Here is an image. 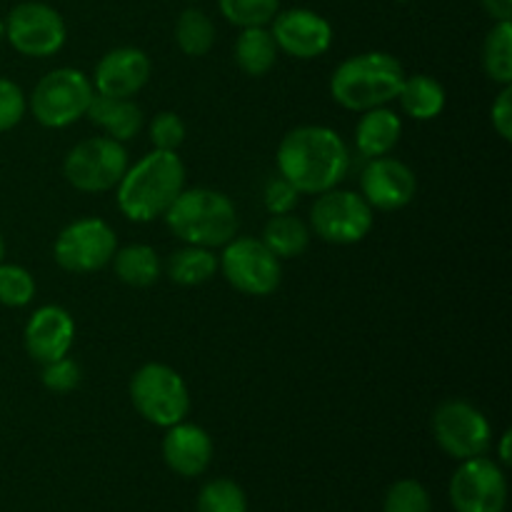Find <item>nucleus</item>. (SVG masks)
Instances as JSON below:
<instances>
[{
    "label": "nucleus",
    "mask_w": 512,
    "mask_h": 512,
    "mask_svg": "<svg viewBox=\"0 0 512 512\" xmlns=\"http://www.w3.org/2000/svg\"><path fill=\"white\" fill-rule=\"evenodd\" d=\"M153 63L148 53L133 45L108 50L93 70V90L110 98H133L148 85Z\"/></svg>",
    "instance_id": "obj_16"
},
{
    "label": "nucleus",
    "mask_w": 512,
    "mask_h": 512,
    "mask_svg": "<svg viewBox=\"0 0 512 512\" xmlns=\"http://www.w3.org/2000/svg\"><path fill=\"white\" fill-rule=\"evenodd\" d=\"M198 512H248V495L235 480L215 478L200 488Z\"/></svg>",
    "instance_id": "obj_28"
},
{
    "label": "nucleus",
    "mask_w": 512,
    "mask_h": 512,
    "mask_svg": "<svg viewBox=\"0 0 512 512\" xmlns=\"http://www.w3.org/2000/svg\"><path fill=\"white\" fill-rule=\"evenodd\" d=\"M130 158L125 143L95 135L80 140L63 160V175L80 193H110L128 170Z\"/></svg>",
    "instance_id": "obj_7"
},
{
    "label": "nucleus",
    "mask_w": 512,
    "mask_h": 512,
    "mask_svg": "<svg viewBox=\"0 0 512 512\" xmlns=\"http://www.w3.org/2000/svg\"><path fill=\"white\" fill-rule=\"evenodd\" d=\"M5 258V240H3V233H0V263H3Z\"/></svg>",
    "instance_id": "obj_39"
},
{
    "label": "nucleus",
    "mask_w": 512,
    "mask_h": 512,
    "mask_svg": "<svg viewBox=\"0 0 512 512\" xmlns=\"http://www.w3.org/2000/svg\"><path fill=\"white\" fill-rule=\"evenodd\" d=\"M275 45L285 55L298 60H315L325 55L333 45V25L328 18L310 8L278 10L270 20Z\"/></svg>",
    "instance_id": "obj_14"
},
{
    "label": "nucleus",
    "mask_w": 512,
    "mask_h": 512,
    "mask_svg": "<svg viewBox=\"0 0 512 512\" xmlns=\"http://www.w3.org/2000/svg\"><path fill=\"white\" fill-rule=\"evenodd\" d=\"M153 150H178L185 140V123L173 110H163L148 125Z\"/></svg>",
    "instance_id": "obj_32"
},
{
    "label": "nucleus",
    "mask_w": 512,
    "mask_h": 512,
    "mask_svg": "<svg viewBox=\"0 0 512 512\" xmlns=\"http://www.w3.org/2000/svg\"><path fill=\"white\" fill-rule=\"evenodd\" d=\"M118 250V235L103 218H78L65 225L53 243L58 268L73 275H90L110 265Z\"/></svg>",
    "instance_id": "obj_11"
},
{
    "label": "nucleus",
    "mask_w": 512,
    "mask_h": 512,
    "mask_svg": "<svg viewBox=\"0 0 512 512\" xmlns=\"http://www.w3.org/2000/svg\"><path fill=\"white\" fill-rule=\"evenodd\" d=\"M185 188V163L178 150H150L128 165L115 185L118 210L133 223H153L163 218Z\"/></svg>",
    "instance_id": "obj_2"
},
{
    "label": "nucleus",
    "mask_w": 512,
    "mask_h": 512,
    "mask_svg": "<svg viewBox=\"0 0 512 512\" xmlns=\"http://www.w3.org/2000/svg\"><path fill=\"white\" fill-rule=\"evenodd\" d=\"M40 380H43L45 390L63 395L78 388L80 380H83V373H80V365L70 355H65V358L53 360V363H45Z\"/></svg>",
    "instance_id": "obj_34"
},
{
    "label": "nucleus",
    "mask_w": 512,
    "mask_h": 512,
    "mask_svg": "<svg viewBox=\"0 0 512 512\" xmlns=\"http://www.w3.org/2000/svg\"><path fill=\"white\" fill-rule=\"evenodd\" d=\"M85 118L103 130V135L118 140V143H128L135 135L143 130L145 115L140 105L133 98H110V95H93Z\"/></svg>",
    "instance_id": "obj_19"
},
{
    "label": "nucleus",
    "mask_w": 512,
    "mask_h": 512,
    "mask_svg": "<svg viewBox=\"0 0 512 512\" xmlns=\"http://www.w3.org/2000/svg\"><path fill=\"white\" fill-rule=\"evenodd\" d=\"M430 428L438 448L455 460L480 458L493 445V425L488 415L468 400H443L435 408Z\"/></svg>",
    "instance_id": "obj_9"
},
{
    "label": "nucleus",
    "mask_w": 512,
    "mask_h": 512,
    "mask_svg": "<svg viewBox=\"0 0 512 512\" xmlns=\"http://www.w3.org/2000/svg\"><path fill=\"white\" fill-rule=\"evenodd\" d=\"M175 43L190 58H203L215 45V23L200 8H185L175 23Z\"/></svg>",
    "instance_id": "obj_27"
},
{
    "label": "nucleus",
    "mask_w": 512,
    "mask_h": 512,
    "mask_svg": "<svg viewBox=\"0 0 512 512\" xmlns=\"http://www.w3.org/2000/svg\"><path fill=\"white\" fill-rule=\"evenodd\" d=\"M490 123L493 130L510 143L512 140V85H503L498 93V98L493 100V108H490Z\"/></svg>",
    "instance_id": "obj_36"
},
{
    "label": "nucleus",
    "mask_w": 512,
    "mask_h": 512,
    "mask_svg": "<svg viewBox=\"0 0 512 512\" xmlns=\"http://www.w3.org/2000/svg\"><path fill=\"white\" fill-rule=\"evenodd\" d=\"M278 45H275L273 33L268 25H253V28H240L238 40H235V63L250 78H263L273 70L278 60Z\"/></svg>",
    "instance_id": "obj_22"
},
{
    "label": "nucleus",
    "mask_w": 512,
    "mask_h": 512,
    "mask_svg": "<svg viewBox=\"0 0 512 512\" xmlns=\"http://www.w3.org/2000/svg\"><path fill=\"white\" fill-rule=\"evenodd\" d=\"M218 270L228 285L250 298H265L280 288L283 260L260 238H233L218 255Z\"/></svg>",
    "instance_id": "obj_8"
},
{
    "label": "nucleus",
    "mask_w": 512,
    "mask_h": 512,
    "mask_svg": "<svg viewBox=\"0 0 512 512\" xmlns=\"http://www.w3.org/2000/svg\"><path fill=\"white\" fill-rule=\"evenodd\" d=\"M405 68L393 53L368 50L343 60L330 78V95L335 103L353 113L380 108L398 98Z\"/></svg>",
    "instance_id": "obj_3"
},
{
    "label": "nucleus",
    "mask_w": 512,
    "mask_h": 512,
    "mask_svg": "<svg viewBox=\"0 0 512 512\" xmlns=\"http://www.w3.org/2000/svg\"><path fill=\"white\" fill-rule=\"evenodd\" d=\"M383 512H433L430 493L423 483L413 478H403L390 485L385 493Z\"/></svg>",
    "instance_id": "obj_31"
},
{
    "label": "nucleus",
    "mask_w": 512,
    "mask_h": 512,
    "mask_svg": "<svg viewBox=\"0 0 512 512\" xmlns=\"http://www.w3.org/2000/svg\"><path fill=\"white\" fill-rule=\"evenodd\" d=\"M400 135H403V120L393 108L388 105L370 108L355 125V150L365 160L390 155L400 143Z\"/></svg>",
    "instance_id": "obj_20"
},
{
    "label": "nucleus",
    "mask_w": 512,
    "mask_h": 512,
    "mask_svg": "<svg viewBox=\"0 0 512 512\" xmlns=\"http://www.w3.org/2000/svg\"><path fill=\"white\" fill-rule=\"evenodd\" d=\"M130 403L143 420L170 428L188 418L190 390L183 375L165 363H145L130 378Z\"/></svg>",
    "instance_id": "obj_5"
},
{
    "label": "nucleus",
    "mask_w": 512,
    "mask_h": 512,
    "mask_svg": "<svg viewBox=\"0 0 512 512\" xmlns=\"http://www.w3.org/2000/svg\"><path fill=\"white\" fill-rule=\"evenodd\" d=\"M163 460L180 478H198L213 463V438L200 425L180 420L165 428Z\"/></svg>",
    "instance_id": "obj_18"
},
{
    "label": "nucleus",
    "mask_w": 512,
    "mask_h": 512,
    "mask_svg": "<svg viewBox=\"0 0 512 512\" xmlns=\"http://www.w3.org/2000/svg\"><path fill=\"white\" fill-rule=\"evenodd\" d=\"M193 3H195V0H193Z\"/></svg>",
    "instance_id": "obj_42"
},
{
    "label": "nucleus",
    "mask_w": 512,
    "mask_h": 512,
    "mask_svg": "<svg viewBox=\"0 0 512 512\" xmlns=\"http://www.w3.org/2000/svg\"><path fill=\"white\" fill-rule=\"evenodd\" d=\"M450 503L455 512H505L508 478L503 465L485 455L460 460L450 478Z\"/></svg>",
    "instance_id": "obj_13"
},
{
    "label": "nucleus",
    "mask_w": 512,
    "mask_h": 512,
    "mask_svg": "<svg viewBox=\"0 0 512 512\" xmlns=\"http://www.w3.org/2000/svg\"><path fill=\"white\" fill-rule=\"evenodd\" d=\"M483 70L493 83L512 85V20L493 23L483 43Z\"/></svg>",
    "instance_id": "obj_26"
},
{
    "label": "nucleus",
    "mask_w": 512,
    "mask_h": 512,
    "mask_svg": "<svg viewBox=\"0 0 512 512\" xmlns=\"http://www.w3.org/2000/svg\"><path fill=\"white\" fill-rule=\"evenodd\" d=\"M298 200H300V193L280 173L270 175V178L265 180L263 205L270 215L293 213L295 205H298Z\"/></svg>",
    "instance_id": "obj_35"
},
{
    "label": "nucleus",
    "mask_w": 512,
    "mask_h": 512,
    "mask_svg": "<svg viewBox=\"0 0 512 512\" xmlns=\"http://www.w3.org/2000/svg\"><path fill=\"white\" fill-rule=\"evenodd\" d=\"M278 173L300 195H320L338 188L350 170V148L328 125H298L278 145Z\"/></svg>",
    "instance_id": "obj_1"
},
{
    "label": "nucleus",
    "mask_w": 512,
    "mask_h": 512,
    "mask_svg": "<svg viewBox=\"0 0 512 512\" xmlns=\"http://www.w3.org/2000/svg\"><path fill=\"white\" fill-rule=\"evenodd\" d=\"M5 23V40L13 45L15 53L25 58H50L60 53L68 40L65 20L53 5L25 0L8 13Z\"/></svg>",
    "instance_id": "obj_12"
},
{
    "label": "nucleus",
    "mask_w": 512,
    "mask_h": 512,
    "mask_svg": "<svg viewBox=\"0 0 512 512\" xmlns=\"http://www.w3.org/2000/svg\"><path fill=\"white\" fill-rule=\"evenodd\" d=\"M418 193V178L413 168L393 155L370 158L360 175V195L373 210L395 213L413 203Z\"/></svg>",
    "instance_id": "obj_15"
},
{
    "label": "nucleus",
    "mask_w": 512,
    "mask_h": 512,
    "mask_svg": "<svg viewBox=\"0 0 512 512\" xmlns=\"http://www.w3.org/2000/svg\"><path fill=\"white\" fill-rule=\"evenodd\" d=\"M163 220L175 238L198 248H223L238 235L233 200L213 188H183Z\"/></svg>",
    "instance_id": "obj_4"
},
{
    "label": "nucleus",
    "mask_w": 512,
    "mask_h": 512,
    "mask_svg": "<svg viewBox=\"0 0 512 512\" xmlns=\"http://www.w3.org/2000/svg\"><path fill=\"white\" fill-rule=\"evenodd\" d=\"M3 40H5V23L0 20V43H3Z\"/></svg>",
    "instance_id": "obj_40"
},
{
    "label": "nucleus",
    "mask_w": 512,
    "mask_h": 512,
    "mask_svg": "<svg viewBox=\"0 0 512 512\" xmlns=\"http://www.w3.org/2000/svg\"><path fill=\"white\" fill-rule=\"evenodd\" d=\"M35 298V278L28 268L15 263H0V305L25 308Z\"/></svg>",
    "instance_id": "obj_29"
},
{
    "label": "nucleus",
    "mask_w": 512,
    "mask_h": 512,
    "mask_svg": "<svg viewBox=\"0 0 512 512\" xmlns=\"http://www.w3.org/2000/svg\"><path fill=\"white\" fill-rule=\"evenodd\" d=\"M480 5L493 23L512 20V0H480Z\"/></svg>",
    "instance_id": "obj_37"
},
{
    "label": "nucleus",
    "mask_w": 512,
    "mask_h": 512,
    "mask_svg": "<svg viewBox=\"0 0 512 512\" xmlns=\"http://www.w3.org/2000/svg\"><path fill=\"white\" fill-rule=\"evenodd\" d=\"M215 273H218V255L210 248H198V245H183L165 263V275L180 288H195V285L208 283Z\"/></svg>",
    "instance_id": "obj_25"
},
{
    "label": "nucleus",
    "mask_w": 512,
    "mask_h": 512,
    "mask_svg": "<svg viewBox=\"0 0 512 512\" xmlns=\"http://www.w3.org/2000/svg\"><path fill=\"white\" fill-rule=\"evenodd\" d=\"M395 100H400V108H403V113L408 118L428 123V120H435L443 113L445 103H448V95H445V88L433 75L415 73L405 75Z\"/></svg>",
    "instance_id": "obj_21"
},
{
    "label": "nucleus",
    "mask_w": 512,
    "mask_h": 512,
    "mask_svg": "<svg viewBox=\"0 0 512 512\" xmlns=\"http://www.w3.org/2000/svg\"><path fill=\"white\" fill-rule=\"evenodd\" d=\"M110 263H113L120 283L130 285V288H150V285L158 283L160 273H163V263H160L155 248L145 243L118 248Z\"/></svg>",
    "instance_id": "obj_23"
},
{
    "label": "nucleus",
    "mask_w": 512,
    "mask_h": 512,
    "mask_svg": "<svg viewBox=\"0 0 512 512\" xmlns=\"http://www.w3.org/2000/svg\"><path fill=\"white\" fill-rule=\"evenodd\" d=\"M75 343V320L63 305H43L33 310L23 330L25 353L45 365L70 355Z\"/></svg>",
    "instance_id": "obj_17"
},
{
    "label": "nucleus",
    "mask_w": 512,
    "mask_h": 512,
    "mask_svg": "<svg viewBox=\"0 0 512 512\" xmlns=\"http://www.w3.org/2000/svg\"><path fill=\"white\" fill-rule=\"evenodd\" d=\"M93 95V80L83 70L55 68L38 80L28 108L43 128L60 130L85 118Z\"/></svg>",
    "instance_id": "obj_6"
},
{
    "label": "nucleus",
    "mask_w": 512,
    "mask_h": 512,
    "mask_svg": "<svg viewBox=\"0 0 512 512\" xmlns=\"http://www.w3.org/2000/svg\"><path fill=\"white\" fill-rule=\"evenodd\" d=\"M398 3H410V0H398Z\"/></svg>",
    "instance_id": "obj_41"
},
{
    "label": "nucleus",
    "mask_w": 512,
    "mask_h": 512,
    "mask_svg": "<svg viewBox=\"0 0 512 512\" xmlns=\"http://www.w3.org/2000/svg\"><path fill=\"white\" fill-rule=\"evenodd\" d=\"M220 13L235 28L270 25L280 10V0H218Z\"/></svg>",
    "instance_id": "obj_30"
},
{
    "label": "nucleus",
    "mask_w": 512,
    "mask_h": 512,
    "mask_svg": "<svg viewBox=\"0 0 512 512\" xmlns=\"http://www.w3.org/2000/svg\"><path fill=\"white\" fill-rule=\"evenodd\" d=\"M25 113H28V98L23 88L0 75V133H8L15 125H20Z\"/></svg>",
    "instance_id": "obj_33"
},
{
    "label": "nucleus",
    "mask_w": 512,
    "mask_h": 512,
    "mask_svg": "<svg viewBox=\"0 0 512 512\" xmlns=\"http://www.w3.org/2000/svg\"><path fill=\"white\" fill-rule=\"evenodd\" d=\"M510 440H512V433L510 430H505L503 435H500V443H498V463L503 465H510V460H512V455H510Z\"/></svg>",
    "instance_id": "obj_38"
},
{
    "label": "nucleus",
    "mask_w": 512,
    "mask_h": 512,
    "mask_svg": "<svg viewBox=\"0 0 512 512\" xmlns=\"http://www.w3.org/2000/svg\"><path fill=\"white\" fill-rule=\"evenodd\" d=\"M375 215L355 190H325L310 208V233L330 245H355L373 230Z\"/></svg>",
    "instance_id": "obj_10"
},
{
    "label": "nucleus",
    "mask_w": 512,
    "mask_h": 512,
    "mask_svg": "<svg viewBox=\"0 0 512 512\" xmlns=\"http://www.w3.org/2000/svg\"><path fill=\"white\" fill-rule=\"evenodd\" d=\"M310 225L305 220H300L298 215L283 213V215H270L268 223H265L263 240L268 245V250L273 255H278L280 260L300 258V255L308 250L310 245Z\"/></svg>",
    "instance_id": "obj_24"
}]
</instances>
